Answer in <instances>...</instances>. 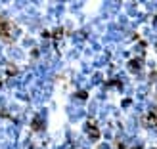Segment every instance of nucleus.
Segmentation results:
<instances>
[{"label": "nucleus", "mask_w": 157, "mask_h": 149, "mask_svg": "<svg viewBox=\"0 0 157 149\" xmlns=\"http://www.w3.org/2000/svg\"><path fill=\"white\" fill-rule=\"evenodd\" d=\"M140 67H142V59H138V61H130V71H140Z\"/></svg>", "instance_id": "4"}, {"label": "nucleus", "mask_w": 157, "mask_h": 149, "mask_svg": "<svg viewBox=\"0 0 157 149\" xmlns=\"http://www.w3.org/2000/svg\"><path fill=\"white\" fill-rule=\"evenodd\" d=\"M13 31H15V27L8 19H4L2 15H0V38H4V40H12V38H13Z\"/></svg>", "instance_id": "1"}, {"label": "nucleus", "mask_w": 157, "mask_h": 149, "mask_svg": "<svg viewBox=\"0 0 157 149\" xmlns=\"http://www.w3.org/2000/svg\"><path fill=\"white\" fill-rule=\"evenodd\" d=\"M86 132H88V136H90V140H94V142H98L100 140V130H98V126H96V122L94 121H88V124H86Z\"/></svg>", "instance_id": "3"}, {"label": "nucleus", "mask_w": 157, "mask_h": 149, "mask_svg": "<svg viewBox=\"0 0 157 149\" xmlns=\"http://www.w3.org/2000/svg\"><path fill=\"white\" fill-rule=\"evenodd\" d=\"M142 124L146 128H155L157 126V105L151 107L144 117H142Z\"/></svg>", "instance_id": "2"}, {"label": "nucleus", "mask_w": 157, "mask_h": 149, "mask_svg": "<svg viewBox=\"0 0 157 149\" xmlns=\"http://www.w3.org/2000/svg\"><path fill=\"white\" fill-rule=\"evenodd\" d=\"M155 48H157V46H155Z\"/></svg>", "instance_id": "5"}]
</instances>
